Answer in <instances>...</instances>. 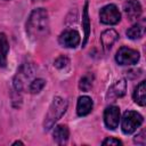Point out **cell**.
Masks as SVG:
<instances>
[{
	"label": "cell",
	"instance_id": "1",
	"mask_svg": "<svg viewBox=\"0 0 146 146\" xmlns=\"http://www.w3.org/2000/svg\"><path fill=\"white\" fill-rule=\"evenodd\" d=\"M26 32L32 40H42L49 34V16L44 8L34 9L26 22Z\"/></svg>",
	"mask_w": 146,
	"mask_h": 146
},
{
	"label": "cell",
	"instance_id": "2",
	"mask_svg": "<svg viewBox=\"0 0 146 146\" xmlns=\"http://www.w3.org/2000/svg\"><path fill=\"white\" fill-rule=\"evenodd\" d=\"M66 110H67V102L62 97H58V96L55 97L49 106V110L43 121L44 130H49L50 128H52V125L63 116Z\"/></svg>",
	"mask_w": 146,
	"mask_h": 146
},
{
	"label": "cell",
	"instance_id": "3",
	"mask_svg": "<svg viewBox=\"0 0 146 146\" xmlns=\"http://www.w3.org/2000/svg\"><path fill=\"white\" fill-rule=\"evenodd\" d=\"M144 119L143 116L135 111H127L123 114L122 117V123H121V128L123 133L125 135H130L133 131H136L137 128H139L143 123Z\"/></svg>",
	"mask_w": 146,
	"mask_h": 146
},
{
	"label": "cell",
	"instance_id": "4",
	"mask_svg": "<svg viewBox=\"0 0 146 146\" xmlns=\"http://www.w3.org/2000/svg\"><path fill=\"white\" fill-rule=\"evenodd\" d=\"M32 76H33V70H32L31 65L29 63H24L19 67L17 74L14 78V87H15V89L17 91H23L25 89V87L27 86V83L30 86Z\"/></svg>",
	"mask_w": 146,
	"mask_h": 146
},
{
	"label": "cell",
	"instance_id": "5",
	"mask_svg": "<svg viewBox=\"0 0 146 146\" xmlns=\"http://www.w3.org/2000/svg\"><path fill=\"white\" fill-rule=\"evenodd\" d=\"M99 19L103 24L114 25L117 24L121 19V14L115 5H106L99 11Z\"/></svg>",
	"mask_w": 146,
	"mask_h": 146
},
{
	"label": "cell",
	"instance_id": "6",
	"mask_svg": "<svg viewBox=\"0 0 146 146\" xmlns=\"http://www.w3.org/2000/svg\"><path fill=\"white\" fill-rule=\"evenodd\" d=\"M115 60L120 65L136 64L139 60V52L128 47H121L115 55Z\"/></svg>",
	"mask_w": 146,
	"mask_h": 146
},
{
	"label": "cell",
	"instance_id": "7",
	"mask_svg": "<svg viewBox=\"0 0 146 146\" xmlns=\"http://www.w3.org/2000/svg\"><path fill=\"white\" fill-rule=\"evenodd\" d=\"M104 122L108 129H116L120 122V108L117 106H108L104 112Z\"/></svg>",
	"mask_w": 146,
	"mask_h": 146
},
{
	"label": "cell",
	"instance_id": "8",
	"mask_svg": "<svg viewBox=\"0 0 146 146\" xmlns=\"http://www.w3.org/2000/svg\"><path fill=\"white\" fill-rule=\"evenodd\" d=\"M125 91H127V82L124 79H120L110 87L106 94V100L113 102L120 97H123L125 95Z\"/></svg>",
	"mask_w": 146,
	"mask_h": 146
},
{
	"label": "cell",
	"instance_id": "9",
	"mask_svg": "<svg viewBox=\"0 0 146 146\" xmlns=\"http://www.w3.org/2000/svg\"><path fill=\"white\" fill-rule=\"evenodd\" d=\"M59 43L66 48H75L80 42V34L75 30H65L58 39Z\"/></svg>",
	"mask_w": 146,
	"mask_h": 146
},
{
	"label": "cell",
	"instance_id": "10",
	"mask_svg": "<svg viewBox=\"0 0 146 146\" xmlns=\"http://www.w3.org/2000/svg\"><path fill=\"white\" fill-rule=\"evenodd\" d=\"M123 10L130 21L137 19L141 15V6L138 0H129L124 3Z\"/></svg>",
	"mask_w": 146,
	"mask_h": 146
},
{
	"label": "cell",
	"instance_id": "11",
	"mask_svg": "<svg viewBox=\"0 0 146 146\" xmlns=\"http://www.w3.org/2000/svg\"><path fill=\"white\" fill-rule=\"evenodd\" d=\"M117 39H119V34L115 30L108 29V30L104 31L100 35V43H102L103 49L105 51H108Z\"/></svg>",
	"mask_w": 146,
	"mask_h": 146
},
{
	"label": "cell",
	"instance_id": "12",
	"mask_svg": "<svg viewBox=\"0 0 146 146\" xmlns=\"http://www.w3.org/2000/svg\"><path fill=\"white\" fill-rule=\"evenodd\" d=\"M94 103L91 100L90 97L88 96H81L78 99V104H76V113L79 116H84L88 115L91 110H92Z\"/></svg>",
	"mask_w": 146,
	"mask_h": 146
},
{
	"label": "cell",
	"instance_id": "13",
	"mask_svg": "<svg viewBox=\"0 0 146 146\" xmlns=\"http://www.w3.org/2000/svg\"><path fill=\"white\" fill-rule=\"evenodd\" d=\"M68 135H70V131H68V128L64 124H58L55 127L54 131H52V137H54V140L58 144V145H64L66 144L67 139H68Z\"/></svg>",
	"mask_w": 146,
	"mask_h": 146
},
{
	"label": "cell",
	"instance_id": "14",
	"mask_svg": "<svg viewBox=\"0 0 146 146\" xmlns=\"http://www.w3.org/2000/svg\"><path fill=\"white\" fill-rule=\"evenodd\" d=\"M132 96L136 104L140 106H144L146 104V81H141L137 84Z\"/></svg>",
	"mask_w": 146,
	"mask_h": 146
},
{
	"label": "cell",
	"instance_id": "15",
	"mask_svg": "<svg viewBox=\"0 0 146 146\" xmlns=\"http://www.w3.org/2000/svg\"><path fill=\"white\" fill-rule=\"evenodd\" d=\"M9 51V42L6 34L0 33V66L5 67L7 64V55Z\"/></svg>",
	"mask_w": 146,
	"mask_h": 146
},
{
	"label": "cell",
	"instance_id": "16",
	"mask_svg": "<svg viewBox=\"0 0 146 146\" xmlns=\"http://www.w3.org/2000/svg\"><path fill=\"white\" fill-rule=\"evenodd\" d=\"M82 27H83V31H84V39H83V42H82V47H84V44L88 41L89 34H90V19H89V14H88V1H86L84 7H83Z\"/></svg>",
	"mask_w": 146,
	"mask_h": 146
},
{
	"label": "cell",
	"instance_id": "17",
	"mask_svg": "<svg viewBox=\"0 0 146 146\" xmlns=\"http://www.w3.org/2000/svg\"><path fill=\"white\" fill-rule=\"evenodd\" d=\"M144 32H145V27H144V24L143 23H136L133 24L130 29L127 30V36L129 39H132V40H136V39H139L144 35Z\"/></svg>",
	"mask_w": 146,
	"mask_h": 146
},
{
	"label": "cell",
	"instance_id": "18",
	"mask_svg": "<svg viewBox=\"0 0 146 146\" xmlns=\"http://www.w3.org/2000/svg\"><path fill=\"white\" fill-rule=\"evenodd\" d=\"M44 84H46V81L43 79H35V80L31 81V83L29 86V90L31 94H38L43 89Z\"/></svg>",
	"mask_w": 146,
	"mask_h": 146
},
{
	"label": "cell",
	"instance_id": "19",
	"mask_svg": "<svg viewBox=\"0 0 146 146\" xmlns=\"http://www.w3.org/2000/svg\"><path fill=\"white\" fill-rule=\"evenodd\" d=\"M92 86V75L90 74H87L84 76H82L80 79V82H79V88L83 91H88Z\"/></svg>",
	"mask_w": 146,
	"mask_h": 146
},
{
	"label": "cell",
	"instance_id": "20",
	"mask_svg": "<svg viewBox=\"0 0 146 146\" xmlns=\"http://www.w3.org/2000/svg\"><path fill=\"white\" fill-rule=\"evenodd\" d=\"M68 58L66 57V56H59L56 60H55V63H54V65L57 67V68H64L67 64H68Z\"/></svg>",
	"mask_w": 146,
	"mask_h": 146
},
{
	"label": "cell",
	"instance_id": "21",
	"mask_svg": "<svg viewBox=\"0 0 146 146\" xmlns=\"http://www.w3.org/2000/svg\"><path fill=\"white\" fill-rule=\"evenodd\" d=\"M133 141L138 145H145V130H141L140 133L135 137Z\"/></svg>",
	"mask_w": 146,
	"mask_h": 146
},
{
	"label": "cell",
	"instance_id": "22",
	"mask_svg": "<svg viewBox=\"0 0 146 146\" xmlns=\"http://www.w3.org/2000/svg\"><path fill=\"white\" fill-rule=\"evenodd\" d=\"M102 144H103V145H122V143H121L119 139H115V138H113V137L106 138Z\"/></svg>",
	"mask_w": 146,
	"mask_h": 146
},
{
	"label": "cell",
	"instance_id": "23",
	"mask_svg": "<svg viewBox=\"0 0 146 146\" xmlns=\"http://www.w3.org/2000/svg\"><path fill=\"white\" fill-rule=\"evenodd\" d=\"M13 145H23V143H22V141H18V140H17V141H15V143H14Z\"/></svg>",
	"mask_w": 146,
	"mask_h": 146
},
{
	"label": "cell",
	"instance_id": "24",
	"mask_svg": "<svg viewBox=\"0 0 146 146\" xmlns=\"http://www.w3.org/2000/svg\"><path fill=\"white\" fill-rule=\"evenodd\" d=\"M34 1H42V0H34Z\"/></svg>",
	"mask_w": 146,
	"mask_h": 146
}]
</instances>
